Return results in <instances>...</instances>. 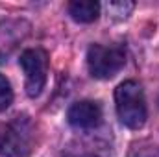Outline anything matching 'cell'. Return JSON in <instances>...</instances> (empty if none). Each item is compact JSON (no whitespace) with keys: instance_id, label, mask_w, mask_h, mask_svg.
I'll return each instance as SVG.
<instances>
[{"instance_id":"6da1fadb","label":"cell","mask_w":159,"mask_h":157,"mask_svg":"<svg viewBox=\"0 0 159 157\" xmlns=\"http://www.w3.org/2000/svg\"><path fill=\"white\" fill-rule=\"evenodd\" d=\"M115 107L120 122L129 129H139L146 122V100L143 87L133 81L126 79L115 89Z\"/></svg>"},{"instance_id":"7a4b0ae2","label":"cell","mask_w":159,"mask_h":157,"mask_svg":"<svg viewBox=\"0 0 159 157\" xmlns=\"http://www.w3.org/2000/svg\"><path fill=\"white\" fill-rule=\"evenodd\" d=\"M34 124L26 115L15 117L0 131V157H30L34 150Z\"/></svg>"},{"instance_id":"ba28073f","label":"cell","mask_w":159,"mask_h":157,"mask_svg":"<svg viewBox=\"0 0 159 157\" xmlns=\"http://www.w3.org/2000/svg\"><path fill=\"white\" fill-rule=\"evenodd\" d=\"M13 102V91L9 81L0 74V111H6Z\"/></svg>"},{"instance_id":"52a82bcc","label":"cell","mask_w":159,"mask_h":157,"mask_svg":"<svg viewBox=\"0 0 159 157\" xmlns=\"http://www.w3.org/2000/svg\"><path fill=\"white\" fill-rule=\"evenodd\" d=\"M133 7H135L133 2H109L107 4V13L115 19H126L131 13Z\"/></svg>"},{"instance_id":"5b68a950","label":"cell","mask_w":159,"mask_h":157,"mask_svg":"<svg viewBox=\"0 0 159 157\" xmlns=\"http://www.w3.org/2000/svg\"><path fill=\"white\" fill-rule=\"evenodd\" d=\"M67 118L69 124L76 129H93L102 122V107L98 102L81 100L70 105Z\"/></svg>"},{"instance_id":"8992f818","label":"cell","mask_w":159,"mask_h":157,"mask_svg":"<svg viewBox=\"0 0 159 157\" xmlns=\"http://www.w3.org/2000/svg\"><path fill=\"white\" fill-rule=\"evenodd\" d=\"M69 15L81 24L94 22L100 15V4L94 0H74L69 4Z\"/></svg>"},{"instance_id":"3957f363","label":"cell","mask_w":159,"mask_h":157,"mask_svg":"<svg viewBox=\"0 0 159 157\" xmlns=\"http://www.w3.org/2000/svg\"><path fill=\"white\" fill-rule=\"evenodd\" d=\"M126 65V48L122 44H91L87 50V67L91 76L109 79Z\"/></svg>"},{"instance_id":"277c9868","label":"cell","mask_w":159,"mask_h":157,"mask_svg":"<svg viewBox=\"0 0 159 157\" xmlns=\"http://www.w3.org/2000/svg\"><path fill=\"white\" fill-rule=\"evenodd\" d=\"M26 74V94L30 98L39 96L48 78V56L43 48H28L19 59Z\"/></svg>"}]
</instances>
